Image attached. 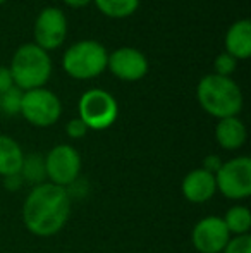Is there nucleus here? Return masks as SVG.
I'll use <instances>...</instances> for the list:
<instances>
[{
	"instance_id": "21",
	"label": "nucleus",
	"mask_w": 251,
	"mask_h": 253,
	"mask_svg": "<svg viewBox=\"0 0 251 253\" xmlns=\"http://www.w3.org/2000/svg\"><path fill=\"white\" fill-rule=\"evenodd\" d=\"M222 253H251V236L243 234V236L231 238Z\"/></svg>"
},
{
	"instance_id": "14",
	"label": "nucleus",
	"mask_w": 251,
	"mask_h": 253,
	"mask_svg": "<svg viewBox=\"0 0 251 253\" xmlns=\"http://www.w3.org/2000/svg\"><path fill=\"white\" fill-rule=\"evenodd\" d=\"M246 126L243 121L236 117H225V119H218V124L215 127V138H217L218 145L224 150H238L245 145L246 141Z\"/></svg>"
},
{
	"instance_id": "18",
	"label": "nucleus",
	"mask_w": 251,
	"mask_h": 253,
	"mask_svg": "<svg viewBox=\"0 0 251 253\" xmlns=\"http://www.w3.org/2000/svg\"><path fill=\"white\" fill-rule=\"evenodd\" d=\"M21 177L26 181H31L36 184L45 183V159L40 153H31L30 157L24 155V162H23V169H21Z\"/></svg>"
},
{
	"instance_id": "20",
	"label": "nucleus",
	"mask_w": 251,
	"mask_h": 253,
	"mask_svg": "<svg viewBox=\"0 0 251 253\" xmlns=\"http://www.w3.org/2000/svg\"><path fill=\"white\" fill-rule=\"evenodd\" d=\"M214 67H215V74L229 78L236 71V59L232 55H229L227 52H224L215 59Z\"/></svg>"
},
{
	"instance_id": "13",
	"label": "nucleus",
	"mask_w": 251,
	"mask_h": 253,
	"mask_svg": "<svg viewBox=\"0 0 251 253\" xmlns=\"http://www.w3.org/2000/svg\"><path fill=\"white\" fill-rule=\"evenodd\" d=\"M225 52L238 59H248L251 55V21L239 19L229 28L225 35Z\"/></svg>"
},
{
	"instance_id": "5",
	"label": "nucleus",
	"mask_w": 251,
	"mask_h": 253,
	"mask_svg": "<svg viewBox=\"0 0 251 253\" xmlns=\"http://www.w3.org/2000/svg\"><path fill=\"white\" fill-rule=\"evenodd\" d=\"M119 107L115 98L108 91L93 88L88 90L79 100V119L88 129L102 131L115 123Z\"/></svg>"
},
{
	"instance_id": "16",
	"label": "nucleus",
	"mask_w": 251,
	"mask_h": 253,
	"mask_svg": "<svg viewBox=\"0 0 251 253\" xmlns=\"http://www.w3.org/2000/svg\"><path fill=\"white\" fill-rule=\"evenodd\" d=\"M224 224L227 227V231L231 233V236H243V234H250L251 229V213L248 207L245 205H236L231 207L225 213Z\"/></svg>"
},
{
	"instance_id": "23",
	"label": "nucleus",
	"mask_w": 251,
	"mask_h": 253,
	"mask_svg": "<svg viewBox=\"0 0 251 253\" xmlns=\"http://www.w3.org/2000/svg\"><path fill=\"white\" fill-rule=\"evenodd\" d=\"M12 86H14V80H12V74H10L9 67L0 66V93H3V91H7Z\"/></svg>"
},
{
	"instance_id": "26",
	"label": "nucleus",
	"mask_w": 251,
	"mask_h": 253,
	"mask_svg": "<svg viewBox=\"0 0 251 253\" xmlns=\"http://www.w3.org/2000/svg\"><path fill=\"white\" fill-rule=\"evenodd\" d=\"M3 2H5V0H0V3H3Z\"/></svg>"
},
{
	"instance_id": "6",
	"label": "nucleus",
	"mask_w": 251,
	"mask_h": 253,
	"mask_svg": "<svg viewBox=\"0 0 251 253\" xmlns=\"http://www.w3.org/2000/svg\"><path fill=\"white\" fill-rule=\"evenodd\" d=\"M217 190L229 200H246L251 195V159L236 157L222 162L215 172Z\"/></svg>"
},
{
	"instance_id": "15",
	"label": "nucleus",
	"mask_w": 251,
	"mask_h": 253,
	"mask_svg": "<svg viewBox=\"0 0 251 253\" xmlns=\"http://www.w3.org/2000/svg\"><path fill=\"white\" fill-rule=\"evenodd\" d=\"M24 162L23 148L14 138L0 134V176L9 177L21 174Z\"/></svg>"
},
{
	"instance_id": "17",
	"label": "nucleus",
	"mask_w": 251,
	"mask_h": 253,
	"mask_svg": "<svg viewBox=\"0 0 251 253\" xmlns=\"http://www.w3.org/2000/svg\"><path fill=\"white\" fill-rule=\"evenodd\" d=\"M102 14L108 17H127L134 14V10L140 5V0H93Z\"/></svg>"
},
{
	"instance_id": "22",
	"label": "nucleus",
	"mask_w": 251,
	"mask_h": 253,
	"mask_svg": "<svg viewBox=\"0 0 251 253\" xmlns=\"http://www.w3.org/2000/svg\"><path fill=\"white\" fill-rule=\"evenodd\" d=\"M66 131H67V136L69 138H72V140H79V138H83L84 134L88 133V127H86V124L79 119V117H76V119H72V121L67 123Z\"/></svg>"
},
{
	"instance_id": "9",
	"label": "nucleus",
	"mask_w": 251,
	"mask_h": 253,
	"mask_svg": "<svg viewBox=\"0 0 251 253\" xmlns=\"http://www.w3.org/2000/svg\"><path fill=\"white\" fill-rule=\"evenodd\" d=\"M35 40L40 48L54 50L61 47L67 35V19L57 7H45L35 21Z\"/></svg>"
},
{
	"instance_id": "1",
	"label": "nucleus",
	"mask_w": 251,
	"mask_h": 253,
	"mask_svg": "<svg viewBox=\"0 0 251 253\" xmlns=\"http://www.w3.org/2000/svg\"><path fill=\"white\" fill-rule=\"evenodd\" d=\"M71 217V195L52 183L33 186L23 205V220L31 234L48 238L57 234Z\"/></svg>"
},
{
	"instance_id": "2",
	"label": "nucleus",
	"mask_w": 251,
	"mask_h": 253,
	"mask_svg": "<svg viewBox=\"0 0 251 253\" xmlns=\"http://www.w3.org/2000/svg\"><path fill=\"white\" fill-rule=\"evenodd\" d=\"M196 97L205 112L217 119L236 117L243 109V93L231 78L208 74L198 83Z\"/></svg>"
},
{
	"instance_id": "4",
	"label": "nucleus",
	"mask_w": 251,
	"mask_h": 253,
	"mask_svg": "<svg viewBox=\"0 0 251 253\" xmlns=\"http://www.w3.org/2000/svg\"><path fill=\"white\" fill-rule=\"evenodd\" d=\"M108 53L104 45L93 40L74 43L64 53L62 66L69 76L76 80H91L107 69Z\"/></svg>"
},
{
	"instance_id": "3",
	"label": "nucleus",
	"mask_w": 251,
	"mask_h": 253,
	"mask_svg": "<svg viewBox=\"0 0 251 253\" xmlns=\"http://www.w3.org/2000/svg\"><path fill=\"white\" fill-rule=\"evenodd\" d=\"M14 86L21 91L43 88L52 74V60L48 53L35 43L21 45L12 57L9 67Z\"/></svg>"
},
{
	"instance_id": "25",
	"label": "nucleus",
	"mask_w": 251,
	"mask_h": 253,
	"mask_svg": "<svg viewBox=\"0 0 251 253\" xmlns=\"http://www.w3.org/2000/svg\"><path fill=\"white\" fill-rule=\"evenodd\" d=\"M64 2H66L69 7H84L90 2H93V0H64Z\"/></svg>"
},
{
	"instance_id": "10",
	"label": "nucleus",
	"mask_w": 251,
	"mask_h": 253,
	"mask_svg": "<svg viewBox=\"0 0 251 253\" xmlns=\"http://www.w3.org/2000/svg\"><path fill=\"white\" fill-rule=\"evenodd\" d=\"M231 238L224 219L217 215H208L198 220L191 233L193 247L200 253H222Z\"/></svg>"
},
{
	"instance_id": "7",
	"label": "nucleus",
	"mask_w": 251,
	"mask_h": 253,
	"mask_svg": "<svg viewBox=\"0 0 251 253\" xmlns=\"http://www.w3.org/2000/svg\"><path fill=\"white\" fill-rule=\"evenodd\" d=\"M19 114L33 126L48 127L59 121L62 114V103L54 91L47 88H36L23 91Z\"/></svg>"
},
{
	"instance_id": "12",
	"label": "nucleus",
	"mask_w": 251,
	"mask_h": 253,
	"mask_svg": "<svg viewBox=\"0 0 251 253\" xmlns=\"http://www.w3.org/2000/svg\"><path fill=\"white\" fill-rule=\"evenodd\" d=\"M182 195L191 203H205L212 200L217 191L215 176L205 169H193L182 179Z\"/></svg>"
},
{
	"instance_id": "8",
	"label": "nucleus",
	"mask_w": 251,
	"mask_h": 253,
	"mask_svg": "<svg viewBox=\"0 0 251 253\" xmlns=\"http://www.w3.org/2000/svg\"><path fill=\"white\" fill-rule=\"evenodd\" d=\"M45 159V176L52 184L66 188L74 184L81 172V155L71 145H57L47 153Z\"/></svg>"
},
{
	"instance_id": "19",
	"label": "nucleus",
	"mask_w": 251,
	"mask_h": 253,
	"mask_svg": "<svg viewBox=\"0 0 251 253\" xmlns=\"http://www.w3.org/2000/svg\"><path fill=\"white\" fill-rule=\"evenodd\" d=\"M21 100H23V91L17 86H12L7 91H3V93H0V114L9 117L19 114Z\"/></svg>"
},
{
	"instance_id": "11",
	"label": "nucleus",
	"mask_w": 251,
	"mask_h": 253,
	"mask_svg": "<svg viewBox=\"0 0 251 253\" xmlns=\"http://www.w3.org/2000/svg\"><path fill=\"white\" fill-rule=\"evenodd\" d=\"M107 67L122 81H138L148 73V60L138 48L122 47L108 55Z\"/></svg>"
},
{
	"instance_id": "24",
	"label": "nucleus",
	"mask_w": 251,
	"mask_h": 253,
	"mask_svg": "<svg viewBox=\"0 0 251 253\" xmlns=\"http://www.w3.org/2000/svg\"><path fill=\"white\" fill-rule=\"evenodd\" d=\"M220 166H222V160L218 159L217 155H208L207 159L203 160V167H201V169L208 170V172H212L215 176V172L220 169Z\"/></svg>"
}]
</instances>
